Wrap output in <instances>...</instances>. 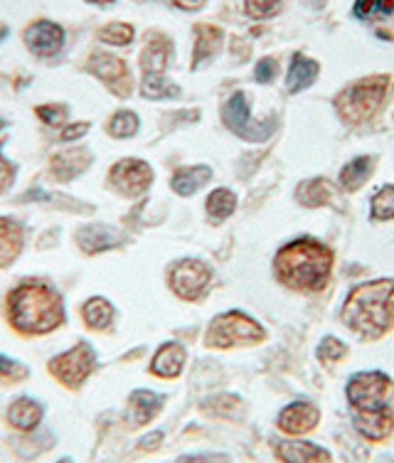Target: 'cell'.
Returning <instances> with one entry per match:
<instances>
[{
    "label": "cell",
    "mask_w": 394,
    "mask_h": 463,
    "mask_svg": "<svg viewBox=\"0 0 394 463\" xmlns=\"http://www.w3.org/2000/svg\"><path fill=\"white\" fill-rule=\"evenodd\" d=\"M37 116L50 126L62 124L64 118H67V107L62 104H50V107H37Z\"/></svg>",
    "instance_id": "37"
},
{
    "label": "cell",
    "mask_w": 394,
    "mask_h": 463,
    "mask_svg": "<svg viewBox=\"0 0 394 463\" xmlns=\"http://www.w3.org/2000/svg\"><path fill=\"white\" fill-rule=\"evenodd\" d=\"M87 71L101 80L107 87L114 90L117 97H128L131 91V74H128V64L118 57L111 54H94L87 62Z\"/></svg>",
    "instance_id": "12"
},
{
    "label": "cell",
    "mask_w": 394,
    "mask_h": 463,
    "mask_svg": "<svg viewBox=\"0 0 394 463\" xmlns=\"http://www.w3.org/2000/svg\"><path fill=\"white\" fill-rule=\"evenodd\" d=\"M370 170H372V158L368 156H360L355 161H350L341 173V183L348 193H355L358 187H362L368 183Z\"/></svg>",
    "instance_id": "28"
},
{
    "label": "cell",
    "mask_w": 394,
    "mask_h": 463,
    "mask_svg": "<svg viewBox=\"0 0 394 463\" xmlns=\"http://www.w3.org/2000/svg\"><path fill=\"white\" fill-rule=\"evenodd\" d=\"M173 3L183 10H200L202 5H205L207 0H173Z\"/></svg>",
    "instance_id": "44"
},
{
    "label": "cell",
    "mask_w": 394,
    "mask_h": 463,
    "mask_svg": "<svg viewBox=\"0 0 394 463\" xmlns=\"http://www.w3.org/2000/svg\"><path fill=\"white\" fill-rule=\"evenodd\" d=\"M212 178V170L207 165H195V168H180L175 175H173L171 185L178 195H195L197 190L202 185H207Z\"/></svg>",
    "instance_id": "24"
},
{
    "label": "cell",
    "mask_w": 394,
    "mask_h": 463,
    "mask_svg": "<svg viewBox=\"0 0 394 463\" xmlns=\"http://www.w3.org/2000/svg\"><path fill=\"white\" fill-rule=\"evenodd\" d=\"M138 126H141V121H138V116L134 111H117L111 116L107 128L114 138H131L138 131Z\"/></svg>",
    "instance_id": "30"
},
{
    "label": "cell",
    "mask_w": 394,
    "mask_h": 463,
    "mask_svg": "<svg viewBox=\"0 0 394 463\" xmlns=\"http://www.w3.org/2000/svg\"><path fill=\"white\" fill-rule=\"evenodd\" d=\"M168 281H171L175 296L185 298V301H195L205 294L207 284H210V267L197 259H183L173 267Z\"/></svg>",
    "instance_id": "10"
},
{
    "label": "cell",
    "mask_w": 394,
    "mask_h": 463,
    "mask_svg": "<svg viewBox=\"0 0 394 463\" xmlns=\"http://www.w3.org/2000/svg\"><path fill=\"white\" fill-rule=\"evenodd\" d=\"M77 241H80V247L87 254H98V251L114 250L118 244H124V237L114 227H108V224H89V227L80 230Z\"/></svg>",
    "instance_id": "17"
},
{
    "label": "cell",
    "mask_w": 394,
    "mask_h": 463,
    "mask_svg": "<svg viewBox=\"0 0 394 463\" xmlns=\"http://www.w3.org/2000/svg\"><path fill=\"white\" fill-rule=\"evenodd\" d=\"M318 421H321V411L315 410L314 404H308V402H294V404H288L286 410L281 411L277 419L278 429L284 434H288V437H301V434L314 431L318 427Z\"/></svg>",
    "instance_id": "14"
},
{
    "label": "cell",
    "mask_w": 394,
    "mask_h": 463,
    "mask_svg": "<svg viewBox=\"0 0 394 463\" xmlns=\"http://www.w3.org/2000/svg\"><path fill=\"white\" fill-rule=\"evenodd\" d=\"M25 45L37 57H52L64 47V30L52 20H35L25 30Z\"/></svg>",
    "instance_id": "13"
},
{
    "label": "cell",
    "mask_w": 394,
    "mask_h": 463,
    "mask_svg": "<svg viewBox=\"0 0 394 463\" xmlns=\"http://www.w3.org/2000/svg\"><path fill=\"white\" fill-rule=\"evenodd\" d=\"M42 421V407L30 397H20L10 404L8 424L18 431H33Z\"/></svg>",
    "instance_id": "21"
},
{
    "label": "cell",
    "mask_w": 394,
    "mask_h": 463,
    "mask_svg": "<svg viewBox=\"0 0 394 463\" xmlns=\"http://www.w3.org/2000/svg\"><path fill=\"white\" fill-rule=\"evenodd\" d=\"M13 185V165L0 156V193H5Z\"/></svg>",
    "instance_id": "41"
},
{
    "label": "cell",
    "mask_w": 394,
    "mask_h": 463,
    "mask_svg": "<svg viewBox=\"0 0 394 463\" xmlns=\"http://www.w3.org/2000/svg\"><path fill=\"white\" fill-rule=\"evenodd\" d=\"M91 156L87 151H80V148H74V151H64L57 153L50 163V170H52V175L57 180H72L77 178L80 173L89 168Z\"/></svg>",
    "instance_id": "20"
},
{
    "label": "cell",
    "mask_w": 394,
    "mask_h": 463,
    "mask_svg": "<svg viewBox=\"0 0 394 463\" xmlns=\"http://www.w3.org/2000/svg\"><path fill=\"white\" fill-rule=\"evenodd\" d=\"M394 281L380 279L358 286L345 301L342 321L360 335L380 338L394 323Z\"/></svg>",
    "instance_id": "3"
},
{
    "label": "cell",
    "mask_w": 394,
    "mask_h": 463,
    "mask_svg": "<svg viewBox=\"0 0 394 463\" xmlns=\"http://www.w3.org/2000/svg\"><path fill=\"white\" fill-rule=\"evenodd\" d=\"M333 254L315 240H296L277 254L274 269L278 281L294 291H321L328 284Z\"/></svg>",
    "instance_id": "1"
},
{
    "label": "cell",
    "mask_w": 394,
    "mask_h": 463,
    "mask_svg": "<svg viewBox=\"0 0 394 463\" xmlns=\"http://www.w3.org/2000/svg\"><path fill=\"white\" fill-rule=\"evenodd\" d=\"M281 3H284V0H247V3H244V10H247L249 18L264 20L271 18V15H277L278 10H281Z\"/></svg>",
    "instance_id": "35"
},
{
    "label": "cell",
    "mask_w": 394,
    "mask_h": 463,
    "mask_svg": "<svg viewBox=\"0 0 394 463\" xmlns=\"http://www.w3.org/2000/svg\"><path fill=\"white\" fill-rule=\"evenodd\" d=\"M355 429L370 441H385L394 429V414L389 407L375 411H355Z\"/></svg>",
    "instance_id": "15"
},
{
    "label": "cell",
    "mask_w": 394,
    "mask_h": 463,
    "mask_svg": "<svg viewBox=\"0 0 394 463\" xmlns=\"http://www.w3.org/2000/svg\"><path fill=\"white\" fill-rule=\"evenodd\" d=\"M163 402L165 400L161 394L151 392V390H136L128 400V424L136 429L151 424L153 419L161 414Z\"/></svg>",
    "instance_id": "16"
},
{
    "label": "cell",
    "mask_w": 394,
    "mask_h": 463,
    "mask_svg": "<svg viewBox=\"0 0 394 463\" xmlns=\"http://www.w3.org/2000/svg\"><path fill=\"white\" fill-rule=\"evenodd\" d=\"M57 463H72L70 458H62V461H57Z\"/></svg>",
    "instance_id": "47"
},
{
    "label": "cell",
    "mask_w": 394,
    "mask_h": 463,
    "mask_svg": "<svg viewBox=\"0 0 394 463\" xmlns=\"http://www.w3.org/2000/svg\"><path fill=\"white\" fill-rule=\"evenodd\" d=\"M163 441V431H153L148 437H144L138 441V449H144V451H155Z\"/></svg>",
    "instance_id": "43"
},
{
    "label": "cell",
    "mask_w": 394,
    "mask_h": 463,
    "mask_svg": "<svg viewBox=\"0 0 394 463\" xmlns=\"http://www.w3.org/2000/svg\"><path fill=\"white\" fill-rule=\"evenodd\" d=\"M264 338H267V330L261 328L259 323L251 321L249 316L239 311H230L217 316L215 321L210 323L205 345L215 350H230V347L254 345Z\"/></svg>",
    "instance_id": "5"
},
{
    "label": "cell",
    "mask_w": 394,
    "mask_h": 463,
    "mask_svg": "<svg viewBox=\"0 0 394 463\" xmlns=\"http://www.w3.org/2000/svg\"><path fill=\"white\" fill-rule=\"evenodd\" d=\"M389 90V77L387 74H375V77H365L350 84L348 90H342L335 99V109L342 118H348L352 124H360L370 116L375 114L377 109L382 107V101Z\"/></svg>",
    "instance_id": "4"
},
{
    "label": "cell",
    "mask_w": 394,
    "mask_h": 463,
    "mask_svg": "<svg viewBox=\"0 0 394 463\" xmlns=\"http://www.w3.org/2000/svg\"><path fill=\"white\" fill-rule=\"evenodd\" d=\"M89 3H97V5H108V3H114V0H89Z\"/></svg>",
    "instance_id": "46"
},
{
    "label": "cell",
    "mask_w": 394,
    "mask_h": 463,
    "mask_svg": "<svg viewBox=\"0 0 394 463\" xmlns=\"http://www.w3.org/2000/svg\"><path fill=\"white\" fill-rule=\"evenodd\" d=\"M222 118L224 124L230 126L234 134L242 136L247 141H267L271 136V131L277 128L274 121H261V124H257V121L251 118L249 101H247V97H244L242 91L232 94L230 101L224 104Z\"/></svg>",
    "instance_id": "8"
},
{
    "label": "cell",
    "mask_w": 394,
    "mask_h": 463,
    "mask_svg": "<svg viewBox=\"0 0 394 463\" xmlns=\"http://www.w3.org/2000/svg\"><path fill=\"white\" fill-rule=\"evenodd\" d=\"M277 456L284 463H333L325 449L308 441H284L277 446Z\"/></svg>",
    "instance_id": "19"
},
{
    "label": "cell",
    "mask_w": 394,
    "mask_h": 463,
    "mask_svg": "<svg viewBox=\"0 0 394 463\" xmlns=\"http://www.w3.org/2000/svg\"><path fill=\"white\" fill-rule=\"evenodd\" d=\"M91 370H94V350L87 343H80L70 353H62L50 363V373L70 390H80Z\"/></svg>",
    "instance_id": "9"
},
{
    "label": "cell",
    "mask_w": 394,
    "mask_h": 463,
    "mask_svg": "<svg viewBox=\"0 0 394 463\" xmlns=\"http://www.w3.org/2000/svg\"><path fill=\"white\" fill-rule=\"evenodd\" d=\"M195 57H192V67H200V64L205 62V60H210L212 54L220 50V45H222V30L215 25H197L195 27Z\"/></svg>",
    "instance_id": "25"
},
{
    "label": "cell",
    "mask_w": 394,
    "mask_h": 463,
    "mask_svg": "<svg viewBox=\"0 0 394 463\" xmlns=\"http://www.w3.org/2000/svg\"><path fill=\"white\" fill-rule=\"evenodd\" d=\"M185 360H188V353L185 347L178 345V343H165V345L155 353L151 363V373L155 377H163V380H175L183 373L185 367Z\"/></svg>",
    "instance_id": "18"
},
{
    "label": "cell",
    "mask_w": 394,
    "mask_h": 463,
    "mask_svg": "<svg viewBox=\"0 0 394 463\" xmlns=\"http://www.w3.org/2000/svg\"><path fill=\"white\" fill-rule=\"evenodd\" d=\"M27 374V370L18 363H13L5 355H0V377H5V380H23Z\"/></svg>",
    "instance_id": "38"
},
{
    "label": "cell",
    "mask_w": 394,
    "mask_h": 463,
    "mask_svg": "<svg viewBox=\"0 0 394 463\" xmlns=\"http://www.w3.org/2000/svg\"><path fill=\"white\" fill-rule=\"evenodd\" d=\"M89 131V124H72L64 128L62 134H60V138L62 141H74V138H80V136H84Z\"/></svg>",
    "instance_id": "42"
},
{
    "label": "cell",
    "mask_w": 394,
    "mask_h": 463,
    "mask_svg": "<svg viewBox=\"0 0 394 463\" xmlns=\"http://www.w3.org/2000/svg\"><path fill=\"white\" fill-rule=\"evenodd\" d=\"M392 392L394 384L385 373H358L348 383V402L355 411L385 410Z\"/></svg>",
    "instance_id": "7"
},
{
    "label": "cell",
    "mask_w": 394,
    "mask_h": 463,
    "mask_svg": "<svg viewBox=\"0 0 394 463\" xmlns=\"http://www.w3.org/2000/svg\"><path fill=\"white\" fill-rule=\"evenodd\" d=\"M394 13V0H355V15L362 20L387 18Z\"/></svg>",
    "instance_id": "31"
},
{
    "label": "cell",
    "mask_w": 394,
    "mask_h": 463,
    "mask_svg": "<svg viewBox=\"0 0 394 463\" xmlns=\"http://www.w3.org/2000/svg\"><path fill=\"white\" fill-rule=\"evenodd\" d=\"M3 126H5V121H3V118H0V128H3Z\"/></svg>",
    "instance_id": "48"
},
{
    "label": "cell",
    "mask_w": 394,
    "mask_h": 463,
    "mask_svg": "<svg viewBox=\"0 0 394 463\" xmlns=\"http://www.w3.org/2000/svg\"><path fill=\"white\" fill-rule=\"evenodd\" d=\"M98 40L117 47L131 45L134 43V27L128 25V23H111V25L98 30Z\"/></svg>",
    "instance_id": "32"
},
{
    "label": "cell",
    "mask_w": 394,
    "mask_h": 463,
    "mask_svg": "<svg viewBox=\"0 0 394 463\" xmlns=\"http://www.w3.org/2000/svg\"><path fill=\"white\" fill-rule=\"evenodd\" d=\"M372 217L375 220H392L394 217V185L382 187L372 197Z\"/></svg>",
    "instance_id": "33"
},
{
    "label": "cell",
    "mask_w": 394,
    "mask_h": 463,
    "mask_svg": "<svg viewBox=\"0 0 394 463\" xmlns=\"http://www.w3.org/2000/svg\"><path fill=\"white\" fill-rule=\"evenodd\" d=\"M345 355H348V347L342 345L338 338H325L321 345H318V357H321L323 365H335V363L345 360Z\"/></svg>",
    "instance_id": "34"
},
{
    "label": "cell",
    "mask_w": 394,
    "mask_h": 463,
    "mask_svg": "<svg viewBox=\"0 0 394 463\" xmlns=\"http://www.w3.org/2000/svg\"><path fill=\"white\" fill-rule=\"evenodd\" d=\"M111 185L117 187L118 193L126 197H138L144 195L145 190L151 187L153 183V170L145 161H138V158H124L118 161L114 168H111Z\"/></svg>",
    "instance_id": "11"
},
{
    "label": "cell",
    "mask_w": 394,
    "mask_h": 463,
    "mask_svg": "<svg viewBox=\"0 0 394 463\" xmlns=\"http://www.w3.org/2000/svg\"><path fill=\"white\" fill-rule=\"evenodd\" d=\"M178 463H230V458L224 454H197V456H185Z\"/></svg>",
    "instance_id": "40"
},
{
    "label": "cell",
    "mask_w": 394,
    "mask_h": 463,
    "mask_svg": "<svg viewBox=\"0 0 394 463\" xmlns=\"http://www.w3.org/2000/svg\"><path fill=\"white\" fill-rule=\"evenodd\" d=\"M205 207L212 222H222V220H227V217L234 213V207H237V197H234L232 190H227V187H217L215 193H210V197H207Z\"/></svg>",
    "instance_id": "29"
},
{
    "label": "cell",
    "mask_w": 394,
    "mask_h": 463,
    "mask_svg": "<svg viewBox=\"0 0 394 463\" xmlns=\"http://www.w3.org/2000/svg\"><path fill=\"white\" fill-rule=\"evenodd\" d=\"M8 316L13 328L27 335L50 333L64 321V306L57 291L42 281H25L8 298Z\"/></svg>",
    "instance_id": "2"
},
{
    "label": "cell",
    "mask_w": 394,
    "mask_h": 463,
    "mask_svg": "<svg viewBox=\"0 0 394 463\" xmlns=\"http://www.w3.org/2000/svg\"><path fill=\"white\" fill-rule=\"evenodd\" d=\"M277 70L278 64L277 60H261L259 64H257V81H274V77H277Z\"/></svg>",
    "instance_id": "39"
},
{
    "label": "cell",
    "mask_w": 394,
    "mask_h": 463,
    "mask_svg": "<svg viewBox=\"0 0 394 463\" xmlns=\"http://www.w3.org/2000/svg\"><path fill=\"white\" fill-rule=\"evenodd\" d=\"M173 45L165 37H153L141 52V70H144V97L163 99V97H178L180 90L175 84L165 80V67L171 62Z\"/></svg>",
    "instance_id": "6"
},
{
    "label": "cell",
    "mask_w": 394,
    "mask_h": 463,
    "mask_svg": "<svg viewBox=\"0 0 394 463\" xmlns=\"http://www.w3.org/2000/svg\"><path fill=\"white\" fill-rule=\"evenodd\" d=\"M315 77H318V62H315V60H308L304 54H294L291 67H288L286 90L291 91V94H298L301 90H308L315 81Z\"/></svg>",
    "instance_id": "22"
},
{
    "label": "cell",
    "mask_w": 394,
    "mask_h": 463,
    "mask_svg": "<svg viewBox=\"0 0 394 463\" xmlns=\"http://www.w3.org/2000/svg\"><path fill=\"white\" fill-rule=\"evenodd\" d=\"M8 35V27L5 25H0V43H3V37Z\"/></svg>",
    "instance_id": "45"
},
{
    "label": "cell",
    "mask_w": 394,
    "mask_h": 463,
    "mask_svg": "<svg viewBox=\"0 0 394 463\" xmlns=\"http://www.w3.org/2000/svg\"><path fill=\"white\" fill-rule=\"evenodd\" d=\"M296 197L305 207H323L328 205V200L333 197V185L325 178H314L298 185Z\"/></svg>",
    "instance_id": "26"
},
{
    "label": "cell",
    "mask_w": 394,
    "mask_h": 463,
    "mask_svg": "<svg viewBox=\"0 0 394 463\" xmlns=\"http://www.w3.org/2000/svg\"><path fill=\"white\" fill-rule=\"evenodd\" d=\"M81 318H84V323H87L91 330H104L111 326V321H114V308H111V303L97 296V298H89V301L84 303Z\"/></svg>",
    "instance_id": "27"
},
{
    "label": "cell",
    "mask_w": 394,
    "mask_h": 463,
    "mask_svg": "<svg viewBox=\"0 0 394 463\" xmlns=\"http://www.w3.org/2000/svg\"><path fill=\"white\" fill-rule=\"evenodd\" d=\"M205 411H212V414H220V417H230L234 410H242V400L234 397V394H220L215 400H210L202 404Z\"/></svg>",
    "instance_id": "36"
},
{
    "label": "cell",
    "mask_w": 394,
    "mask_h": 463,
    "mask_svg": "<svg viewBox=\"0 0 394 463\" xmlns=\"http://www.w3.org/2000/svg\"><path fill=\"white\" fill-rule=\"evenodd\" d=\"M23 230L18 222L0 217V267H8L23 250Z\"/></svg>",
    "instance_id": "23"
}]
</instances>
